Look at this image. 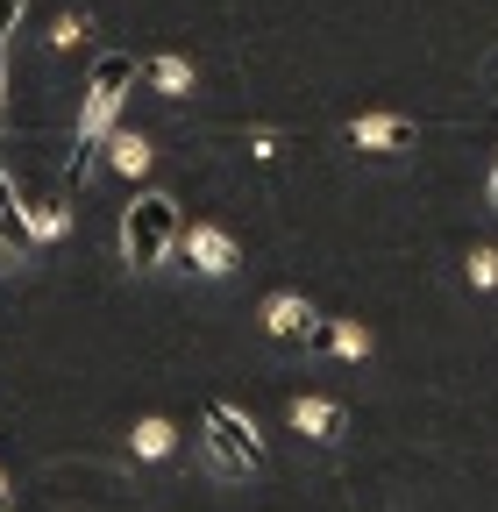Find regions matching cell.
I'll return each instance as SVG.
<instances>
[{
  "instance_id": "6da1fadb",
  "label": "cell",
  "mask_w": 498,
  "mask_h": 512,
  "mask_svg": "<svg viewBox=\"0 0 498 512\" xmlns=\"http://www.w3.org/2000/svg\"><path fill=\"white\" fill-rule=\"evenodd\" d=\"M171 249H178V200L171 192H136V200L121 207V256H129L136 271H157Z\"/></svg>"
},
{
  "instance_id": "7a4b0ae2",
  "label": "cell",
  "mask_w": 498,
  "mask_h": 512,
  "mask_svg": "<svg viewBox=\"0 0 498 512\" xmlns=\"http://www.w3.org/2000/svg\"><path fill=\"white\" fill-rule=\"evenodd\" d=\"M207 456H214L221 477H249V470H264V441L235 406H214L207 413Z\"/></svg>"
},
{
  "instance_id": "3957f363",
  "label": "cell",
  "mask_w": 498,
  "mask_h": 512,
  "mask_svg": "<svg viewBox=\"0 0 498 512\" xmlns=\"http://www.w3.org/2000/svg\"><path fill=\"white\" fill-rule=\"evenodd\" d=\"M129 86H136V64H129V57H100V64H93V86H86V107H79V143H100V136H107Z\"/></svg>"
},
{
  "instance_id": "277c9868",
  "label": "cell",
  "mask_w": 498,
  "mask_h": 512,
  "mask_svg": "<svg viewBox=\"0 0 498 512\" xmlns=\"http://www.w3.org/2000/svg\"><path fill=\"white\" fill-rule=\"evenodd\" d=\"M178 242H185V256H193V271H207V278H228L242 264V249H235L228 228H193V235L178 228Z\"/></svg>"
},
{
  "instance_id": "5b68a950",
  "label": "cell",
  "mask_w": 498,
  "mask_h": 512,
  "mask_svg": "<svg viewBox=\"0 0 498 512\" xmlns=\"http://www.w3.org/2000/svg\"><path fill=\"white\" fill-rule=\"evenodd\" d=\"M349 143L356 150H413V121L406 114H356L349 121Z\"/></svg>"
},
{
  "instance_id": "8992f818",
  "label": "cell",
  "mask_w": 498,
  "mask_h": 512,
  "mask_svg": "<svg viewBox=\"0 0 498 512\" xmlns=\"http://www.w3.org/2000/svg\"><path fill=\"white\" fill-rule=\"evenodd\" d=\"M292 427H299V434H314V441H335V434L349 427V413L328 406V399H292Z\"/></svg>"
},
{
  "instance_id": "52a82bcc",
  "label": "cell",
  "mask_w": 498,
  "mask_h": 512,
  "mask_svg": "<svg viewBox=\"0 0 498 512\" xmlns=\"http://www.w3.org/2000/svg\"><path fill=\"white\" fill-rule=\"evenodd\" d=\"M100 143H107V164H114L121 178H143V171H150V157H157V150L136 136V128H121V136H100Z\"/></svg>"
},
{
  "instance_id": "ba28073f",
  "label": "cell",
  "mask_w": 498,
  "mask_h": 512,
  "mask_svg": "<svg viewBox=\"0 0 498 512\" xmlns=\"http://www.w3.org/2000/svg\"><path fill=\"white\" fill-rule=\"evenodd\" d=\"M306 320H314V306H306L299 292H278V299L264 306V328H271L278 342H299V328H306Z\"/></svg>"
},
{
  "instance_id": "9c48e42d",
  "label": "cell",
  "mask_w": 498,
  "mask_h": 512,
  "mask_svg": "<svg viewBox=\"0 0 498 512\" xmlns=\"http://www.w3.org/2000/svg\"><path fill=\"white\" fill-rule=\"evenodd\" d=\"M0 249H8V256L36 249V242H29V221H22V207H15V185H8V171H0Z\"/></svg>"
},
{
  "instance_id": "30bf717a",
  "label": "cell",
  "mask_w": 498,
  "mask_h": 512,
  "mask_svg": "<svg viewBox=\"0 0 498 512\" xmlns=\"http://www.w3.org/2000/svg\"><path fill=\"white\" fill-rule=\"evenodd\" d=\"M22 221H29V242H57L72 228V207L65 200H43V207H22Z\"/></svg>"
},
{
  "instance_id": "8fae6325",
  "label": "cell",
  "mask_w": 498,
  "mask_h": 512,
  "mask_svg": "<svg viewBox=\"0 0 498 512\" xmlns=\"http://www.w3.org/2000/svg\"><path fill=\"white\" fill-rule=\"evenodd\" d=\"M143 79H150L157 93H193V64H185V57H150Z\"/></svg>"
},
{
  "instance_id": "7c38bea8",
  "label": "cell",
  "mask_w": 498,
  "mask_h": 512,
  "mask_svg": "<svg viewBox=\"0 0 498 512\" xmlns=\"http://www.w3.org/2000/svg\"><path fill=\"white\" fill-rule=\"evenodd\" d=\"M328 349L349 356V363H363L370 356V328H363V320H328Z\"/></svg>"
},
{
  "instance_id": "4fadbf2b",
  "label": "cell",
  "mask_w": 498,
  "mask_h": 512,
  "mask_svg": "<svg viewBox=\"0 0 498 512\" xmlns=\"http://www.w3.org/2000/svg\"><path fill=\"white\" fill-rule=\"evenodd\" d=\"M171 441H178L171 420H143V427H136V456H171Z\"/></svg>"
},
{
  "instance_id": "5bb4252c",
  "label": "cell",
  "mask_w": 498,
  "mask_h": 512,
  "mask_svg": "<svg viewBox=\"0 0 498 512\" xmlns=\"http://www.w3.org/2000/svg\"><path fill=\"white\" fill-rule=\"evenodd\" d=\"M86 43V15H57V29H50V50H79Z\"/></svg>"
},
{
  "instance_id": "9a60e30c",
  "label": "cell",
  "mask_w": 498,
  "mask_h": 512,
  "mask_svg": "<svg viewBox=\"0 0 498 512\" xmlns=\"http://www.w3.org/2000/svg\"><path fill=\"white\" fill-rule=\"evenodd\" d=\"M470 285H477V292L498 285V249H477V256H470Z\"/></svg>"
},
{
  "instance_id": "2e32d148",
  "label": "cell",
  "mask_w": 498,
  "mask_h": 512,
  "mask_svg": "<svg viewBox=\"0 0 498 512\" xmlns=\"http://www.w3.org/2000/svg\"><path fill=\"white\" fill-rule=\"evenodd\" d=\"M22 8H29V0H0V50H8V36H15V22H22Z\"/></svg>"
},
{
  "instance_id": "e0dca14e",
  "label": "cell",
  "mask_w": 498,
  "mask_h": 512,
  "mask_svg": "<svg viewBox=\"0 0 498 512\" xmlns=\"http://www.w3.org/2000/svg\"><path fill=\"white\" fill-rule=\"evenodd\" d=\"M491 207H498V164H491Z\"/></svg>"
},
{
  "instance_id": "ac0fdd59",
  "label": "cell",
  "mask_w": 498,
  "mask_h": 512,
  "mask_svg": "<svg viewBox=\"0 0 498 512\" xmlns=\"http://www.w3.org/2000/svg\"><path fill=\"white\" fill-rule=\"evenodd\" d=\"M0 86H8V50H0Z\"/></svg>"
},
{
  "instance_id": "d6986e66",
  "label": "cell",
  "mask_w": 498,
  "mask_h": 512,
  "mask_svg": "<svg viewBox=\"0 0 498 512\" xmlns=\"http://www.w3.org/2000/svg\"><path fill=\"white\" fill-rule=\"evenodd\" d=\"M0 505H8V484H0Z\"/></svg>"
}]
</instances>
